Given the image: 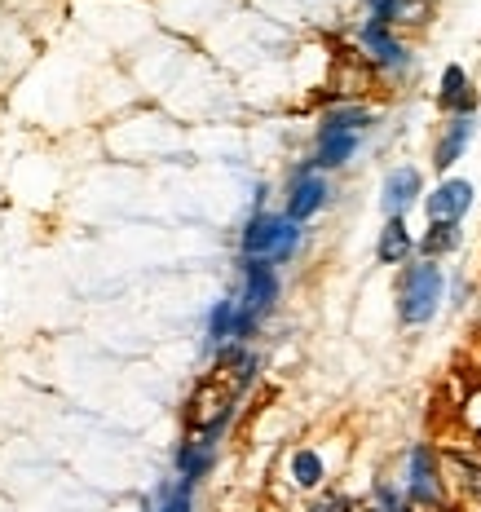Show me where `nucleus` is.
<instances>
[{
    "instance_id": "nucleus-1",
    "label": "nucleus",
    "mask_w": 481,
    "mask_h": 512,
    "mask_svg": "<svg viewBox=\"0 0 481 512\" xmlns=\"http://www.w3.org/2000/svg\"><path fill=\"white\" fill-rule=\"evenodd\" d=\"M301 221H292L287 212H265L256 208L248 221H243L239 234V252L243 261H270V265H287L296 252H301Z\"/></svg>"
},
{
    "instance_id": "nucleus-2",
    "label": "nucleus",
    "mask_w": 481,
    "mask_h": 512,
    "mask_svg": "<svg viewBox=\"0 0 481 512\" xmlns=\"http://www.w3.org/2000/svg\"><path fill=\"white\" fill-rule=\"evenodd\" d=\"M446 301V274L437 261H415L402 270L398 279V318L402 327H424L437 318V309Z\"/></svg>"
},
{
    "instance_id": "nucleus-3",
    "label": "nucleus",
    "mask_w": 481,
    "mask_h": 512,
    "mask_svg": "<svg viewBox=\"0 0 481 512\" xmlns=\"http://www.w3.org/2000/svg\"><path fill=\"white\" fill-rule=\"evenodd\" d=\"M402 490H406V499L424 512L451 508V490H446V473H442V451H437L433 442H415L411 451H406Z\"/></svg>"
},
{
    "instance_id": "nucleus-4",
    "label": "nucleus",
    "mask_w": 481,
    "mask_h": 512,
    "mask_svg": "<svg viewBox=\"0 0 481 512\" xmlns=\"http://www.w3.org/2000/svg\"><path fill=\"white\" fill-rule=\"evenodd\" d=\"M358 53L384 80H406L415 67V53L406 49V40L389 23H380V18H367V23L358 27Z\"/></svg>"
},
{
    "instance_id": "nucleus-5",
    "label": "nucleus",
    "mask_w": 481,
    "mask_h": 512,
    "mask_svg": "<svg viewBox=\"0 0 481 512\" xmlns=\"http://www.w3.org/2000/svg\"><path fill=\"white\" fill-rule=\"evenodd\" d=\"M327 199H331L327 173H318L309 159H305V164H296L292 177H287V204H283L287 217H292V221H309L314 212L327 208Z\"/></svg>"
},
{
    "instance_id": "nucleus-6",
    "label": "nucleus",
    "mask_w": 481,
    "mask_h": 512,
    "mask_svg": "<svg viewBox=\"0 0 481 512\" xmlns=\"http://www.w3.org/2000/svg\"><path fill=\"white\" fill-rule=\"evenodd\" d=\"M424 199V177H420V168H411V164H398V168H389L384 173V186H380V208H384V217H406L415 204Z\"/></svg>"
},
{
    "instance_id": "nucleus-7",
    "label": "nucleus",
    "mask_w": 481,
    "mask_h": 512,
    "mask_svg": "<svg viewBox=\"0 0 481 512\" xmlns=\"http://www.w3.org/2000/svg\"><path fill=\"white\" fill-rule=\"evenodd\" d=\"M473 137H477V115H451V120L437 128V142H433L437 173H451L459 159H464L468 146H473Z\"/></svg>"
},
{
    "instance_id": "nucleus-8",
    "label": "nucleus",
    "mask_w": 481,
    "mask_h": 512,
    "mask_svg": "<svg viewBox=\"0 0 481 512\" xmlns=\"http://www.w3.org/2000/svg\"><path fill=\"white\" fill-rule=\"evenodd\" d=\"M473 199H477L473 181L442 177L437 181V190L424 195V212H429V221H464V212L473 208Z\"/></svg>"
},
{
    "instance_id": "nucleus-9",
    "label": "nucleus",
    "mask_w": 481,
    "mask_h": 512,
    "mask_svg": "<svg viewBox=\"0 0 481 512\" xmlns=\"http://www.w3.org/2000/svg\"><path fill=\"white\" fill-rule=\"evenodd\" d=\"M446 490H455L468 508H481V455L473 451H442Z\"/></svg>"
},
{
    "instance_id": "nucleus-10",
    "label": "nucleus",
    "mask_w": 481,
    "mask_h": 512,
    "mask_svg": "<svg viewBox=\"0 0 481 512\" xmlns=\"http://www.w3.org/2000/svg\"><path fill=\"white\" fill-rule=\"evenodd\" d=\"M358 146H362V133L318 128V137H314V155H309V164H314L318 173H336V168H345L349 159L358 155Z\"/></svg>"
},
{
    "instance_id": "nucleus-11",
    "label": "nucleus",
    "mask_w": 481,
    "mask_h": 512,
    "mask_svg": "<svg viewBox=\"0 0 481 512\" xmlns=\"http://www.w3.org/2000/svg\"><path fill=\"white\" fill-rule=\"evenodd\" d=\"M437 106H442L446 115H477V89H473V76H468L459 62L442 71V80H437Z\"/></svg>"
},
{
    "instance_id": "nucleus-12",
    "label": "nucleus",
    "mask_w": 481,
    "mask_h": 512,
    "mask_svg": "<svg viewBox=\"0 0 481 512\" xmlns=\"http://www.w3.org/2000/svg\"><path fill=\"white\" fill-rule=\"evenodd\" d=\"M173 464H177V477H186V482H203V477L212 473V464H217V442H208L203 433H190L186 442L177 446V455H173Z\"/></svg>"
},
{
    "instance_id": "nucleus-13",
    "label": "nucleus",
    "mask_w": 481,
    "mask_h": 512,
    "mask_svg": "<svg viewBox=\"0 0 481 512\" xmlns=\"http://www.w3.org/2000/svg\"><path fill=\"white\" fill-rule=\"evenodd\" d=\"M203 336H208V354H221L226 345H234V336H239V296H226V301L208 309Z\"/></svg>"
},
{
    "instance_id": "nucleus-14",
    "label": "nucleus",
    "mask_w": 481,
    "mask_h": 512,
    "mask_svg": "<svg viewBox=\"0 0 481 512\" xmlns=\"http://www.w3.org/2000/svg\"><path fill=\"white\" fill-rule=\"evenodd\" d=\"M411 252H415V239H411V230H406V217H389L380 230V239H376V261L380 265H406Z\"/></svg>"
},
{
    "instance_id": "nucleus-15",
    "label": "nucleus",
    "mask_w": 481,
    "mask_h": 512,
    "mask_svg": "<svg viewBox=\"0 0 481 512\" xmlns=\"http://www.w3.org/2000/svg\"><path fill=\"white\" fill-rule=\"evenodd\" d=\"M318 128H340V133H367L376 128V111L367 102H331L323 111Z\"/></svg>"
},
{
    "instance_id": "nucleus-16",
    "label": "nucleus",
    "mask_w": 481,
    "mask_h": 512,
    "mask_svg": "<svg viewBox=\"0 0 481 512\" xmlns=\"http://www.w3.org/2000/svg\"><path fill=\"white\" fill-rule=\"evenodd\" d=\"M459 243H464V226H459V221H429V230H424V239L415 243V252H420L424 261H442V256H451Z\"/></svg>"
},
{
    "instance_id": "nucleus-17",
    "label": "nucleus",
    "mask_w": 481,
    "mask_h": 512,
    "mask_svg": "<svg viewBox=\"0 0 481 512\" xmlns=\"http://www.w3.org/2000/svg\"><path fill=\"white\" fill-rule=\"evenodd\" d=\"M287 477H292L296 490H318L327 482V464L318 451H309V446H296L292 455H287Z\"/></svg>"
},
{
    "instance_id": "nucleus-18",
    "label": "nucleus",
    "mask_w": 481,
    "mask_h": 512,
    "mask_svg": "<svg viewBox=\"0 0 481 512\" xmlns=\"http://www.w3.org/2000/svg\"><path fill=\"white\" fill-rule=\"evenodd\" d=\"M146 512H195V482L173 477V482L155 486V495L146 499Z\"/></svg>"
},
{
    "instance_id": "nucleus-19",
    "label": "nucleus",
    "mask_w": 481,
    "mask_h": 512,
    "mask_svg": "<svg viewBox=\"0 0 481 512\" xmlns=\"http://www.w3.org/2000/svg\"><path fill=\"white\" fill-rule=\"evenodd\" d=\"M429 18H433V0H398L393 5V18H389V27L393 31H415V27H429Z\"/></svg>"
},
{
    "instance_id": "nucleus-20",
    "label": "nucleus",
    "mask_w": 481,
    "mask_h": 512,
    "mask_svg": "<svg viewBox=\"0 0 481 512\" xmlns=\"http://www.w3.org/2000/svg\"><path fill=\"white\" fill-rule=\"evenodd\" d=\"M459 415H464V429H473V433L481 437V384H477V389L464 398V407H459Z\"/></svg>"
},
{
    "instance_id": "nucleus-21",
    "label": "nucleus",
    "mask_w": 481,
    "mask_h": 512,
    "mask_svg": "<svg viewBox=\"0 0 481 512\" xmlns=\"http://www.w3.org/2000/svg\"><path fill=\"white\" fill-rule=\"evenodd\" d=\"M309 512H354V504H349L345 495H323Z\"/></svg>"
},
{
    "instance_id": "nucleus-22",
    "label": "nucleus",
    "mask_w": 481,
    "mask_h": 512,
    "mask_svg": "<svg viewBox=\"0 0 481 512\" xmlns=\"http://www.w3.org/2000/svg\"><path fill=\"white\" fill-rule=\"evenodd\" d=\"M362 5H367V14H371V18L389 23V18H393V5H398V0H362Z\"/></svg>"
}]
</instances>
